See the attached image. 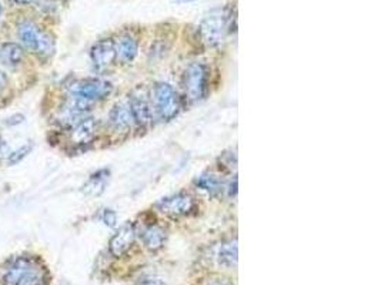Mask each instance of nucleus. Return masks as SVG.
<instances>
[{
	"label": "nucleus",
	"instance_id": "f257e3e1",
	"mask_svg": "<svg viewBox=\"0 0 381 285\" xmlns=\"http://www.w3.org/2000/svg\"><path fill=\"white\" fill-rule=\"evenodd\" d=\"M113 90L110 82L103 79H83L69 86L68 114L71 119H79L95 103L105 100Z\"/></svg>",
	"mask_w": 381,
	"mask_h": 285
},
{
	"label": "nucleus",
	"instance_id": "f03ea898",
	"mask_svg": "<svg viewBox=\"0 0 381 285\" xmlns=\"http://www.w3.org/2000/svg\"><path fill=\"white\" fill-rule=\"evenodd\" d=\"M5 285H45L46 269L31 257H19L11 262L4 275Z\"/></svg>",
	"mask_w": 381,
	"mask_h": 285
},
{
	"label": "nucleus",
	"instance_id": "7ed1b4c3",
	"mask_svg": "<svg viewBox=\"0 0 381 285\" xmlns=\"http://www.w3.org/2000/svg\"><path fill=\"white\" fill-rule=\"evenodd\" d=\"M200 38L209 48L220 46L226 36L231 32L230 9H214L207 14L199 26Z\"/></svg>",
	"mask_w": 381,
	"mask_h": 285
},
{
	"label": "nucleus",
	"instance_id": "20e7f679",
	"mask_svg": "<svg viewBox=\"0 0 381 285\" xmlns=\"http://www.w3.org/2000/svg\"><path fill=\"white\" fill-rule=\"evenodd\" d=\"M18 39L21 41L24 49L29 50L38 58L49 59L55 53L53 39L33 22L24 21L18 25Z\"/></svg>",
	"mask_w": 381,
	"mask_h": 285
},
{
	"label": "nucleus",
	"instance_id": "39448f33",
	"mask_svg": "<svg viewBox=\"0 0 381 285\" xmlns=\"http://www.w3.org/2000/svg\"><path fill=\"white\" fill-rule=\"evenodd\" d=\"M153 100L156 113L163 122L174 119L180 112V99L176 90L167 83H157L155 86Z\"/></svg>",
	"mask_w": 381,
	"mask_h": 285
},
{
	"label": "nucleus",
	"instance_id": "423d86ee",
	"mask_svg": "<svg viewBox=\"0 0 381 285\" xmlns=\"http://www.w3.org/2000/svg\"><path fill=\"white\" fill-rule=\"evenodd\" d=\"M207 80L209 73L207 68L203 63H192L183 76V86L186 90V96L192 102H199L204 99L207 93Z\"/></svg>",
	"mask_w": 381,
	"mask_h": 285
},
{
	"label": "nucleus",
	"instance_id": "0eeeda50",
	"mask_svg": "<svg viewBox=\"0 0 381 285\" xmlns=\"http://www.w3.org/2000/svg\"><path fill=\"white\" fill-rule=\"evenodd\" d=\"M129 106L132 109L135 123H137L142 127H146L152 123V106L149 93L145 87L139 86L133 90L129 100Z\"/></svg>",
	"mask_w": 381,
	"mask_h": 285
},
{
	"label": "nucleus",
	"instance_id": "6e6552de",
	"mask_svg": "<svg viewBox=\"0 0 381 285\" xmlns=\"http://www.w3.org/2000/svg\"><path fill=\"white\" fill-rule=\"evenodd\" d=\"M90 60L98 72H103L108 68H110L116 60L115 41L102 39L98 43H95L90 50Z\"/></svg>",
	"mask_w": 381,
	"mask_h": 285
},
{
	"label": "nucleus",
	"instance_id": "1a4fd4ad",
	"mask_svg": "<svg viewBox=\"0 0 381 285\" xmlns=\"http://www.w3.org/2000/svg\"><path fill=\"white\" fill-rule=\"evenodd\" d=\"M194 201L192 198V195L186 194V193H179L170 197L163 198L157 207L159 210L170 217H183L187 215L192 210H193Z\"/></svg>",
	"mask_w": 381,
	"mask_h": 285
},
{
	"label": "nucleus",
	"instance_id": "9d476101",
	"mask_svg": "<svg viewBox=\"0 0 381 285\" xmlns=\"http://www.w3.org/2000/svg\"><path fill=\"white\" fill-rule=\"evenodd\" d=\"M136 240V228L133 222H127L119 228L109 242V251L113 257H122L133 245Z\"/></svg>",
	"mask_w": 381,
	"mask_h": 285
},
{
	"label": "nucleus",
	"instance_id": "9b49d317",
	"mask_svg": "<svg viewBox=\"0 0 381 285\" xmlns=\"http://www.w3.org/2000/svg\"><path fill=\"white\" fill-rule=\"evenodd\" d=\"M25 60V49L18 43H4L0 45V65L18 69Z\"/></svg>",
	"mask_w": 381,
	"mask_h": 285
},
{
	"label": "nucleus",
	"instance_id": "f8f14e48",
	"mask_svg": "<svg viewBox=\"0 0 381 285\" xmlns=\"http://www.w3.org/2000/svg\"><path fill=\"white\" fill-rule=\"evenodd\" d=\"M116 48V59H119L122 63H130L136 59L139 52V43L135 36L130 33H126L119 38L118 42H115Z\"/></svg>",
	"mask_w": 381,
	"mask_h": 285
},
{
	"label": "nucleus",
	"instance_id": "ddd939ff",
	"mask_svg": "<svg viewBox=\"0 0 381 285\" xmlns=\"http://www.w3.org/2000/svg\"><path fill=\"white\" fill-rule=\"evenodd\" d=\"M110 123L116 130H129L135 123L132 109L127 103H119L110 113Z\"/></svg>",
	"mask_w": 381,
	"mask_h": 285
},
{
	"label": "nucleus",
	"instance_id": "4468645a",
	"mask_svg": "<svg viewBox=\"0 0 381 285\" xmlns=\"http://www.w3.org/2000/svg\"><path fill=\"white\" fill-rule=\"evenodd\" d=\"M96 130H98V124L93 119H83L73 126L72 141L75 144H86L95 137Z\"/></svg>",
	"mask_w": 381,
	"mask_h": 285
},
{
	"label": "nucleus",
	"instance_id": "2eb2a0df",
	"mask_svg": "<svg viewBox=\"0 0 381 285\" xmlns=\"http://www.w3.org/2000/svg\"><path fill=\"white\" fill-rule=\"evenodd\" d=\"M142 241L150 251H157L166 242V231L159 225H149L142 232Z\"/></svg>",
	"mask_w": 381,
	"mask_h": 285
},
{
	"label": "nucleus",
	"instance_id": "dca6fc26",
	"mask_svg": "<svg viewBox=\"0 0 381 285\" xmlns=\"http://www.w3.org/2000/svg\"><path fill=\"white\" fill-rule=\"evenodd\" d=\"M219 264L227 268H233L237 265L239 259V248H237V240H229L224 241L217 252Z\"/></svg>",
	"mask_w": 381,
	"mask_h": 285
},
{
	"label": "nucleus",
	"instance_id": "f3484780",
	"mask_svg": "<svg viewBox=\"0 0 381 285\" xmlns=\"http://www.w3.org/2000/svg\"><path fill=\"white\" fill-rule=\"evenodd\" d=\"M109 180V171L102 170L98 171L96 174L90 176V178L86 181V184L83 185V193L86 195H100L105 191V187L108 184Z\"/></svg>",
	"mask_w": 381,
	"mask_h": 285
},
{
	"label": "nucleus",
	"instance_id": "a211bd4d",
	"mask_svg": "<svg viewBox=\"0 0 381 285\" xmlns=\"http://www.w3.org/2000/svg\"><path fill=\"white\" fill-rule=\"evenodd\" d=\"M196 183L202 190L207 191L212 195H216V194H219L221 191L220 180L217 177H214L213 174H203L202 177L197 178Z\"/></svg>",
	"mask_w": 381,
	"mask_h": 285
},
{
	"label": "nucleus",
	"instance_id": "6ab92c4d",
	"mask_svg": "<svg viewBox=\"0 0 381 285\" xmlns=\"http://www.w3.org/2000/svg\"><path fill=\"white\" fill-rule=\"evenodd\" d=\"M31 151H32V144H25V146H22V147H19L16 151L11 153V156H9V158H8L9 164L12 166V164H18V163H21V161H22Z\"/></svg>",
	"mask_w": 381,
	"mask_h": 285
},
{
	"label": "nucleus",
	"instance_id": "aec40b11",
	"mask_svg": "<svg viewBox=\"0 0 381 285\" xmlns=\"http://www.w3.org/2000/svg\"><path fill=\"white\" fill-rule=\"evenodd\" d=\"M100 220L109 225V227H115L116 225V221H118V217H116V213L113 210H103L102 211V215H100Z\"/></svg>",
	"mask_w": 381,
	"mask_h": 285
},
{
	"label": "nucleus",
	"instance_id": "412c9836",
	"mask_svg": "<svg viewBox=\"0 0 381 285\" xmlns=\"http://www.w3.org/2000/svg\"><path fill=\"white\" fill-rule=\"evenodd\" d=\"M8 85H9V79L5 75V72L0 69V93H2L8 87Z\"/></svg>",
	"mask_w": 381,
	"mask_h": 285
},
{
	"label": "nucleus",
	"instance_id": "4be33fe9",
	"mask_svg": "<svg viewBox=\"0 0 381 285\" xmlns=\"http://www.w3.org/2000/svg\"><path fill=\"white\" fill-rule=\"evenodd\" d=\"M207 285H233V284L226 278H213L209 281Z\"/></svg>",
	"mask_w": 381,
	"mask_h": 285
},
{
	"label": "nucleus",
	"instance_id": "5701e85b",
	"mask_svg": "<svg viewBox=\"0 0 381 285\" xmlns=\"http://www.w3.org/2000/svg\"><path fill=\"white\" fill-rule=\"evenodd\" d=\"M137 285H166L163 281H160V279H146V281H142L140 284H137Z\"/></svg>",
	"mask_w": 381,
	"mask_h": 285
},
{
	"label": "nucleus",
	"instance_id": "b1692460",
	"mask_svg": "<svg viewBox=\"0 0 381 285\" xmlns=\"http://www.w3.org/2000/svg\"><path fill=\"white\" fill-rule=\"evenodd\" d=\"M14 2H15L16 5H29V4L35 2V0H14Z\"/></svg>",
	"mask_w": 381,
	"mask_h": 285
},
{
	"label": "nucleus",
	"instance_id": "393cba45",
	"mask_svg": "<svg viewBox=\"0 0 381 285\" xmlns=\"http://www.w3.org/2000/svg\"><path fill=\"white\" fill-rule=\"evenodd\" d=\"M180 2H194V0H180Z\"/></svg>",
	"mask_w": 381,
	"mask_h": 285
},
{
	"label": "nucleus",
	"instance_id": "a878e982",
	"mask_svg": "<svg viewBox=\"0 0 381 285\" xmlns=\"http://www.w3.org/2000/svg\"><path fill=\"white\" fill-rule=\"evenodd\" d=\"M2 14H4V9H2V6H0V18H2Z\"/></svg>",
	"mask_w": 381,
	"mask_h": 285
}]
</instances>
